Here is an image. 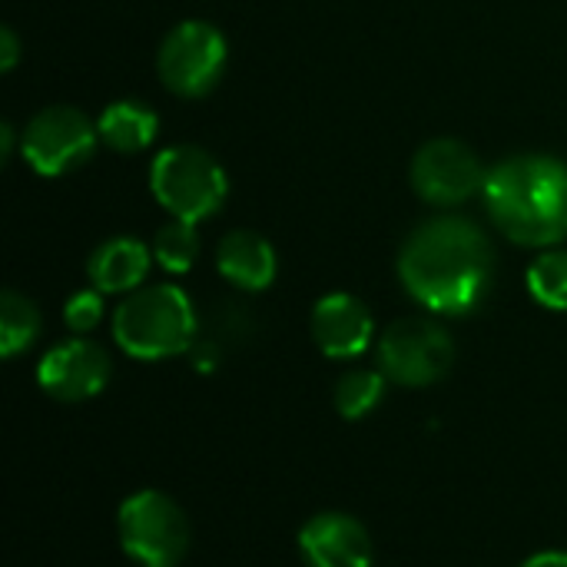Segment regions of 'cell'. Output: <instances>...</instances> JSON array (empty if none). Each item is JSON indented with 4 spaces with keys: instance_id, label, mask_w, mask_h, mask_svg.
<instances>
[{
    "instance_id": "cell-14",
    "label": "cell",
    "mask_w": 567,
    "mask_h": 567,
    "mask_svg": "<svg viewBox=\"0 0 567 567\" xmlns=\"http://www.w3.org/2000/svg\"><path fill=\"white\" fill-rule=\"evenodd\" d=\"M150 262H153V249H146L140 239L116 236L93 249V256L86 262V276H90L93 289H100L106 296L136 292L150 272Z\"/></svg>"
},
{
    "instance_id": "cell-6",
    "label": "cell",
    "mask_w": 567,
    "mask_h": 567,
    "mask_svg": "<svg viewBox=\"0 0 567 567\" xmlns=\"http://www.w3.org/2000/svg\"><path fill=\"white\" fill-rule=\"evenodd\" d=\"M455 342L435 319L409 316L392 322L379 339V369L389 382L405 389H425L452 372Z\"/></svg>"
},
{
    "instance_id": "cell-17",
    "label": "cell",
    "mask_w": 567,
    "mask_h": 567,
    "mask_svg": "<svg viewBox=\"0 0 567 567\" xmlns=\"http://www.w3.org/2000/svg\"><path fill=\"white\" fill-rule=\"evenodd\" d=\"M385 372L382 369H352L336 382V412L346 422H359L379 409L385 395Z\"/></svg>"
},
{
    "instance_id": "cell-1",
    "label": "cell",
    "mask_w": 567,
    "mask_h": 567,
    "mask_svg": "<svg viewBox=\"0 0 567 567\" xmlns=\"http://www.w3.org/2000/svg\"><path fill=\"white\" fill-rule=\"evenodd\" d=\"M399 279L435 316L475 312L495 282V249L465 216H435L412 229L399 252Z\"/></svg>"
},
{
    "instance_id": "cell-4",
    "label": "cell",
    "mask_w": 567,
    "mask_h": 567,
    "mask_svg": "<svg viewBox=\"0 0 567 567\" xmlns=\"http://www.w3.org/2000/svg\"><path fill=\"white\" fill-rule=\"evenodd\" d=\"M150 193L173 216L186 223H203L216 216L229 196V179L213 153L179 143L166 146L150 166Z\"/></svg>"
},
{
    "instance_id": "cell-15",
    "label": "cell",
    "mask_w": 567,
    "mask_h": 567,
    "mask_svg": "<svg viewBox=\"0 0 567 567\" xmlns=\"http://www.w3.org/2000/svg\"><path fill=\"white\" fill-rule=\"evenodd\" d=\"M159 130V116L136 103V100H116L96 116L100 143H106L113 153H143Z\"/></svg>"
},
{
    "instance_id": "cell-2",
    "label": "cell",
    "mask_w": 567,
    "mask_h": 567,
    "mask_svg": "<svg viewBox=\"0 0 567 567\" xmlns=\"http://www.w3.org/2000/svg\"><path fill=\"white\" fill-rule=\"evenodd\" d=\"M482 196L512 243L548 249L567 239V163L561 159L545 153L512 156L488 173Z\"/></svg>"
},
{
    "instance_id": "cell-21",
    "label": "cell",
    "mask_w": 567,
    "mask_h": 567,
    "mask_svg": "<svg viewBox=\"0 0 567 567\" xmlns=\"http://www.w3.org/2000/svg\"><path fill=\"white\" fill-rule=\"evenodd\" d=\"M17 60H20V40H17L13 27H3V30H0V70H3V73L13 70Z\"/></svg>"
},
{
    "instance_id": "cell-23",
    "label": "cell",
    "mask_w": 567,
    "mask_h": 567,
    "mask_svg": "<svg viewBox=\"0 0 567 567\" xmlns=\"http://www.w3.org/2000/svg\"><path fill=\"white\" fill-rule=\"evenodd\" d=\"M13 136H17V133H13V126H10V123H3V126H0V159H3V163L13 156Z\"/></svg>"
},
{
    "instance_id": "cell-12",
    "label": "cell",
    "mask_w": 567,
    "mask_h": 567,
    "mask_svg": "<svg viewBox=\"0 0 567 567\" xmlns=\"http://www.w3.org/2000/svg\"><path fill=\"white\" fill-rule=\"evenodd\" d=\"M375 319L362 299L349 292H329L312 306V339L329 359H355L372 346Z\"/></svg>"
},
{
    "instance_id": "cell-11",
    "label": "cell",
    "mask_w": 567,
    "mask_h": 567,
    "mask_svg": "<svg viewBox=\"0 0 567 567\" xmlns=\"http://www.w3.org/2000/svg\"><path fill=\"white\" fill-rule=\"evenodd\" d=\"M299 555L306 567H372V535L342 512H322L299 532Z\"/></svg>"
},
{
    "instance_id": "cell-16",
    "label": "cell",
    "mask_w": 567,
    "mask_h": 567,
    "mask_svg": "<svg viewBox=\"0 0 567 567\" xmlns=\"http://www.w3.org/2000/svg\"><path fill=\"white\" fill-rule=\"evenodd\" d=\"M40 326H43L40 309L27 296H20L13 289H7L0 296V355L3 359L27 352L37 342Z\"/></svg>"
},
{
    "instance_id": "cell-10",
    "label": "cell",
    "mask_w": 567,
    "mask_h": 567,
    "mask_svg": "<svg viewBox=\"0 0 567 567\" xmlns=\"http://www.w3.org/2000/svg\"><path fill=\"white\" fill-rule=\"evenodd\" d=\"M37 382L56 402H86L106 389L110 359L96 342L66 339L40 359Z\"/></svg>"
},
{
    "instance_id": "cell-20",
    "label": "cell",
    "mask_w": 567,
    "mask_h": 567,
    "mask_svg": "<svg viewBox=\"0 0 567 567\" xmlns=\"http://www.w3.org/2000/svg\"><path fill=\"white\" fill-rule=\"evenodd\" d=\"M103 319V292L100 289H83V292H73L63 306V322L70 332L83 336V332H93Z\"/></svg>"
},
{
    "instance_id": "cell-5",
    "label": "cell",
    "mask_w": 567,
    "mask_h": 567,
    "mask_svg": "<svg viewBox=\"0 0 567 567\" xmlns=\"http://www.w3.org/2000/svg\"><path fill=\"white\" fill-rule=\"evenodd\" d=\"M120 548L140 567H176L189 551V522L183 508L153 488L130 495L116 512Z\"/></svg>"
},
{
    "instance_id": "cell-13",
    "label": "cell",
    "mask_w": 567,
    "mask_h": 567,
    "mask_svg": "<svg viewBox=\"0 0 567 567\" xmlns=\"http://www.w3.org/2000/svg\"><path fill=\"white\" fill-rule=\"evenodd\" d=\"M216 269L229 286L243 292H262L276 279V249L266 236L252 229H236L219 243Z\"/></svg>"
},
{
    "instance_id": "cell-9",
    "label": "cell",
    "mask_w": 567,
    "mask_h": 567,
    "mask_svg": "<svg viewBox=\"0 0 567 567\" xmlns=\"http://www.w3.org/2000/svg\"><path fill=\"white\" fill-rule=\"evenodd\" d=\"M488 173L458 140H432L412 159V186L432 206H462L485 189Z\"/></svg>"
},
{
    "instance_id": "cell-22",
    "label": "cell",
    "mask_w": 567,
    "mask_h": 567,
    "mask_svg": "<svg viewBox=\"0 0 567 567\" xmlns=\"http://www.w3.org/2000/svg\"><path fill=\"white\" fill-rule=\"evenodd\" d=\"M522 567H567V551H538L522 561Z\"/></svg>"
},
{
    "instance_id": "cell-3",
    "label": "cell",
    "mask_w": 567,
    "mask_h": 567,
    "mask_svg": "<svg viewBox=\"0 0 567 567\" xmlns=\"http://www.w3.org/2000/svg\"><path fill=\"white\" fill-rule=\"evenodd\" d=\"M196 332L199 319L193 299L179 286L136 289L113 312L116 346L140 362H159L189 352L196 346Z\"/></svg>"
},
{
    "instance_id": "cell-8",
    "label": "cell",
    "mask_w": 567,
    "mask_h": 567,
    "mask_svg": "<svg viewBox=\"0 0 567 567\" xmlns=\"http://www.w3.org/2000/svg\"><path fill=\"white\" fill-rule=\"evenodd\" d=\"M96 143H100L96 123H90L80 110L47 106L27 123L20 150L23 159L40 176H63L83 166L96 153Z\"/></svg>"
},
{
    "instance_id": "cell-19",
    "label": "cell",
    "mask_w": 567,
    "mask_h": 567,
    "mask_svg": "<svg viewBox=\"0 0 567 567\" xmlns=\"http://www.w3.org/2000/svg\"><path fill=\"white\" fill-rule=\"evenodd\" d=\"M199 256V233H196V223H186V219H173L163 223L156 229V239H153V259L166 269V272H189L193 262Z\"/></svg>"
},
{
    "instance_id": "cell-18",
    "label": "cell",
    "mask_w": 567,
    "mask_h": 567,
    "mask_svg": "<svg viewBox=\"0 0 567 567\" xmlns=\"http://www.w3.org/2000/svg\"><path fill=\"white\" fill-rule=\"evenodd\" d=\"M528 292L538 306L551 309V312H567V252L565 249H551L542 252L532 266H528Z\"/></svg>"
},
{
    "instance_id": "cell-7",
    "label": "cell",
    "mask_w": 567,
    "mask_h": 567,
    "mask_svg": "<svg viewBox=\"0 0 567 567\" xmlns=\"http://www.w3.org/2000/svg\"><path fill=\"white\" fill-rule=\"evenodd\" d=\"M226 40L206 20H183L176 23L156 53L159 80L169 93L196 100L216 90L226 73Z\"/></svg>"
}]
</instances>
